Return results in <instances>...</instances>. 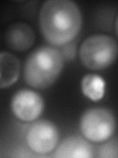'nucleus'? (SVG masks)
Here are the masks:
<instances>
[{
	"instance_id": "nucleus-1",
	"label": "nucleus",
	"mask_w": 118,
	"mask_h": 158,
	"mask_svg": "<svg viewBox=\"0 0 118 158\" xmlns=\"http://www.w3.org/2000/svg\"><path fill=\"white\" fill-rule=\"evenodd\" d=\"M39 28L43 38L54 47L73 42L80 32V7L71 0H47L39 10Z\"/></svg>"
},
{
	"instance_id": "nucleus-2",
	"label": "nucleus",
	"mask_w": 118,
	"mask_h": 158,
	"mask_svg": "<svg viewBox=\"0 0 118 158\" xmlns=\"http://www.w3.org/2000/svg\"><path fill=\"white\" fill-rule=\"evenodd\" d=\"M64 58L60 49L41 46L29 54L24 67V78L29 86L46 89L55 82L63 70Z\"/></svg>"
},
{
	"instance_id": "nucleus-3",
	"label": "nucleus",
	"mask_w": 118,
	"mask_h": 158,
	"mask_svg": "<svg viewBox=\"0 0 118 158\" xmlns=\"http://www.w3.org/2000/svg\"><path fill=\"white\" fill-rule=\"evenodd\" d=\"M79 57L88 69H105L112 65L118 57V44L108 35H92L81 44Z\"/></svg>"
},
{
	"instance_id": "nucleus-4",
	"label": "nucleus",
	"mask_w": 118,
	"mask_h": 158,
	"mask_svg": "<svg viewBox=\"0 0 118 158\" xmlns=\"http://www.w3.org/2000/svg\"><path fill=\"white\" fill-rule=\"evenodd\" d=\"M84 137L91 142H104L116 128L114 114L106 108H90L82 114L79 123Z\"/></svg>"
},
{
	"instance_id": "nucleus-5",
	"label": "nucleus",
	"mask_w": 118,
	"mask_h": 158,
	"mask_svg": "<svg viewBox=\"0 0 118 158\" xmlns=\"http://www.w3.org/2000/svg\"><path fill=\"white\" fill-rule=\"evenodd\" d=\"M59 140L57 126L49 120H39L29 127L26 142L29 148L37 154H47L55 149Z\"/></svg>"
},
{
	"instance_id": "nucleus-6",
	"label": "nucleus",
	"mask_w": 118,
	"mask_h": 158,
	"mask_svg": "<svg viewBox=\"0 0 118 158\" xmlns=\"http://www.w3.org/2000/svg\"><path fill=\"white\" fill-rule=\"evenodd\" d=\"M43 109V98L31 89H20L11 99L12 113L23 122L36 121L42 114Z\"/></svg>"
},
{
	"instance_id": "nucleus-7",
	"label": "nucleus",
	"mask_w": 118,
	"mask_h": 158,
	"mask_svg": "<svg viewBox=\"0 0 118 158\" xmlns=\"http://www.w3.org/2000/svg\"><path fill=\"white\" fill-rule=\"evenodd\" d=\"M4 39L8 48L16 52H25L33 44L36 35L28 24L18 22L6 29Z\"/></svg>"
},
{
	"instance_id": "nucleus-8",
	"label": "nucleus",
	"mask_w": 118,
	"mask_h": 158,
	"mask_svg": "<svg viewBox=\"0 0 118 158\" xmlns=\"http://www.w3.org/2000/svg\"><path fill=\"white\" fill-rule=\"evenodd\" d=\"M92 155L91 143L80 135L66 137L54 153V157L56 158H91Z\"/></svg>"
},
{
	"instance_id": "nucleus-9",
	"label": "nucleus",
	"mask_w": 118,
	"mask_h": 158,
	"mask_svg": "<svg viewBox=\"0 0 118 158\" xmlns=\"http://www.w3.org/2000/svg\"><path fill=\"white\" fill-rule=\"evenodd\" d=\"M21 64L18 57L8 52L0 53V88L5 89L18 81Z\"/></svg>"
},
{
	"instance_id": "nucleus-10",
	"label": "nucleus",
	"mask_w": 118,
	"mask_h": 158,
	"mask_svg": "<svg viewBox=\"0 0 118 158\" xmlns=\"http://www.w3.org/2000/svg\"><path fill=\"white\" fill-rule=\"evenodd\" d=\"M82 93L92 101H100L105 94V81L95 73H88L81 80Z\"/></svg>"
},
{
	"instance_id": "nucleus-11",
	"label": "nucleus",
	"mask_w": 118,
	"mask_h": 158,
	"mask_svg": "<svg viewBox=\"0 0 118 158\" xmlns=\"http://www.w3.org/2000/svg\"><path fill=\"white\" fill-rule=\"evenodd\" d=\"M98 157L117 158L118 157V138L105 142L98 148Z\"/></svg>"
},
{
	"instance_id": "nucleus-12",
	"label": "nucleus",
	"mask_w": 118,
	"mask_h": 158,
	"mask_svg": "<svg viewBox=\"0 0 118 158\" xmlns=\"http://www.w3.org/2000/svg\"><path fill=\"white\" fill-rule=\"evenodd\" d=\"M61 54L64 58V60H73L76 57V52H77V47L75 42L68 43L66 44L61 47Z\"/></svg>"
},
{
	"instance_id": "nucleus-13",
	"label": "nucleus",
	"mask_w": 118,
	"mask_h": 158,
	"mask_svg": "<svg viewBox=\"0 0 118 158\" xmlns=\"http://www.w3.org/2000/svg\"><path fill=\"white\" fill-rule=\"evenodd\" d=\"M114 26H115V32H116V35H117V37H118V15H117V17L115 19V24H114Z\"/></svg>"
}]
</instances>
